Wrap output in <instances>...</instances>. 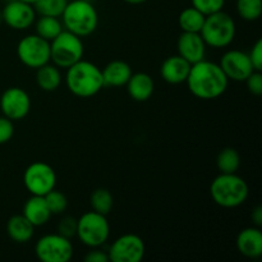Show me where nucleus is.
<instances>
[{"label":"nucleus","instance_id":"obj_7","mask_svg":"<svg viewBox=\"0 0 262 262\" xmlns=\"http://www.w3.org/2000/svg\"><path fill=\"white\" fill-rule=\"evenodd\" d=\"M110 225L105 215L95 211L84 212L77 219V237L89 248L101 247L109 239Z\"/></svg>","mask_w":262,"mask_h":262},{"label":"nucleus","instance_id":"obj_39","mask_svg":"<svg viewBox=\"0 0 262 262\" xmlns=\"http://www.w3.org/2000/svg\"><path fill=\"white\" fill-rule=\"evenodd\" d=\"M3 23V13H2V10H0V25H2Z\"/></svg>","mask_w":262,"mask_h":262},{"label":"nucleus","instance_id":"obj_37","mask_svg":"<svg viewBox=\"0 0 262 262\" xmlns=\"http://www.w3.org/2000/svg\"><path fill=\"white\" fill-rule=\"evenodd\" d=\"M124 2L128 3V4L136 5V4H142V3L147 2V0H124Z\"/></svg>","mask_w":262,"mask_h":262},{"label":"nucleus","instance_id":"obj_19","mask_svg":"<svg viewBox=\"0 0 262 262\" xmlns=\"http://www.w3.org/2000/svg\"><path fill=\"white\" fill-rule=\"evenodd\" d=\"M22 215L35 228L48 224L50 217L53 216L43 196H33V194H31L30 199L23 205Z\"/></svg>","mask_w":262,"mask_h":262},{"label":"nucleus","instance_id":"obj_15","mask_svg":"<svg viewBox=\"0 0 262 262\" xmlns=\"http://www.w3.org/2000/svg\"><path fill=\"white\" fill-rule=\"evenodd\" d=\"M206 48L207 45L199 32H182L177 41L178 55L186 59L189 64L204 60L206 56Z\"/></svg>","mask_w":262,"mask_h":262},{"label":"nucleus","instance_id":"obj_28","mask_svg":"<svg viewBox=\"0 0 262 262\" xmlns=\"http://www.w3.org/2000/svg\"><path fill=\"white\" fill-rule=\"evenodd\" d=\"M68 0H37L33 4L36 14L59 18L63 14Z\"/></svg>","mask_w":262,"mask_h":262},{"label":"nucleus","instance_id":"obj_35","mask_svg":"<svg viewBox=\"0 0 262 262\" xmlns=\"http://www.w3.org/2000/svg\"><path fill=\"white\" fill-rule=\"evenodd\" d=\"M84 261L86 262H107L109 261V256L107 252L100 250V247L91 248L90 252L86 253L84 256Z\"/></svg>","mask_w":262,"mask_h":262},{"label":"nucleus","instance_id":"obj_13","mask_svg":"<svg viewBox=\"0 0 262 262\" xmlns=\"http://www.w3.org/2000/svg\"><path fill=\"white\" fill-rule=\"evenodd\" d=\"M219 66L227 78L234 82H245L255 71L248 54L242 50H228L220 59Z\"/></svg>","mask_w":262,"mask_h":262},{"label":"nucleus","instance_id":"obj_9","mask_svg":"<svg viewBox=\"0 0 262 262\" xmlns=\"http://www.w3.org/2000/svg\"><path fill=\"white\" fill-rule=\"evenodd\" d=\"M17 55L22 64L37 69L50 63V42L38 35H27L18 42Z\"/></svg>","mask_w":262,"mask_h":262},{"label":"nucleus","instance_id":"obj_30","mask_svg":"<svg viewBox=\"0 0 262 262\" xmlns=\"http://www.w3.org/2000/svg\"><path fill=\"white\" fill-rule=\"evenodd\" d=\"M192 7L199 9L202 14L210 15L212 13H216L223 10L225 4V0H191Z\"/></svg>","mask_w":262,"mask_h":262},{"label":"nucleus","instance_id":"obj_27","mask_svg":"<svg viewBox=\"0 0 262 262\" xmlns=\"http://www.w3.org/2000/svg\"><path fill=\"white\" fill-rule=\"evenodd\" d=\"M235 8L242 19L253 22L262 14V0H237Z\"/></svg>","mask_w":262,"mask_h":262},{"label":"nucleus","instance_id":"obj_2","mask_svg":"<svg viewBox=\"0 0 262 262\" xmlns=\"http://www.w3.org/2000/svg\"><path fill=\"white\" fill-rule=\"evenodd\" d=\"M66 83L76 96L87 99L99 94L104 87L101 69L96 64L81 59L67 69Z\"/></svg>","mask_w":262,"mask_h":262},{"label":"nucleus","instance_id":"obj_21","mask_svg":"<svg viewBox=\"0 0 262 262\" xmlns=\"http://www.w3.org/2000/svg\"><path fill=\"white\" fill-rule=\"evenodd\" d=\"M7 233L15 243H27L35 234V227L22 214L13 215L7 223Z\"/></svg>","mask_w":262,"mask_h":262},{"label":"nucleus","instance_id":"obj_34","mask_svg":"<svg viewBox=\"0 0 262 262\" xmlns=\"http://www.w3.org/2000/svg\"><path fill=\"white\" fill-rule=\"evenodd\" d=\"M251 59V63L255 71L261 72L262 71V40L258 38L256 41V43L253 45V48L251 49L250 54H248Z\"/></svg>","mask_w":262,"mask_h":262},{"label":"nucleus","instance_id":"obj_33","mask_svg":"<svg viewBox=\"0 0 262 262\" xmlns=\"http://www.w3.org/2000/svg\"><path fill=\"white\" fill-rule=\"evenodd\" d=\"M14 135V124L4 115L0 117V145L9 142Z\"/></svg>","mask_w":262,"mask_h":262},{"label":"nucleus","instance_id":"obj_29","mask_svg":"<svg viewBox=\"0 0 262 262\" xmlns=\"http://www.w3.org/2000/svg\"><path fill=\"white\" fill-rule=\"evenodd\" d=\"M43 199H45L46 205H48L51 215L64 214L67 207H68V199H67L66 194L55 188L51 189L49 193H46Z\"/></svg>","mask_w":262,"mask_h":262},{"label":"nucleus","instance_id":"obj_32","mask_svg":"<svg viewBox=\"0 0 262 262\" xmlns=\"http://www.w3.org/2000/svg\"><path fill=\"white\" fill-rule=\"evenodd\" d=\"M246 86L248 91L255 96H261L262 95V74L261 72L253 71L246 79Z\"/></svg>","mask_w":262,"mask_h":262},{"label":"nucleus","instance_id":"obj_20","mask_svg":"<svg viewBox=\"0 0 262 262\" xmlns=\"http://www.w3.org/2000/svg\"><path fill=\"white\" fill-rule=\"evenodd\" d=\"M132 68L127 61L113 60L101 69L104 87H122L125 86L132 76Z\"/></svg>","mask_w":262,"mask_h":262},{"label":"nucleus","instance_id":"obj_31","mask_svg":"<svg viewBox=\"0 0 262 262\" xmlns=\"http://www.w3.org/2000/svg\"><path fill=\"white\" fill-rule=\"evenodd\" d=\"M58 233L66 238H73L77 234V219L71 215L61 217L58 223Z\"/></svg>","mask_w":262,"mask_h":262},{"label":"nucleus","instance_id":"obj_3","mask_svg":"<svg viewBox=\"0 0 262 262\" xmlns=\"http://www.w3.org/2000/svg\"><path fill=\"white\" fill-rule=\"evenodd\" d=\"M212 201L224 209H234L246 202L248 184L237 173H220L210 184Z\"/></svg>","mask_w":262,"mask_h":262},{"label":"nucleus","instance_id":"obj_17","mask_svg":"<svg viewBox=\"0 0 262 262\" xmlns=\"http://www.w3.org/2000/svg\"><path fill=\"white\" fill-rule=\"evenodd\" d=\"M237 250L248 258H257L262 255V232L258 227H248L237 235Z\"/></svg>","mask_w":262,"mask_h":262},{"label":"nucleus","instance_id":"obj_38","mask_svg":"<svg viewBox=\"0 0 262 262\" xmlns=\"http://www.w3.org/2000/svg\"><path fill=\"white\" fill-rule=\"evenodd\" d=\"M20 2H25V3H28V4L33 5L36 2H37V0H20Z\"/></svg>","mask_w":262,"mask_h":262},{"label":"nucleus","instance_id":"obj_8","mask_svg":"<svg viewBox=\"0 0 262 262\" xmlns=\"http://www.w3.org/2000/svg\"><path fill=\"white\" fill-rule=\"evenodd\" d=\"M73 245L59 233L46 234L35 245V253L42 262H68L73 257Z\"/></svg>","mask_w":262,"mask_h":262},{"label":"nucleus","instance_id":"obj_4","mask_svg":"<svg viewBox=\"0 0 262 262\" xmlns=\"http://www.w3.org/2000/svg\"><path fill=\"white\" fill-rule=\"evenodd\" d=\"M60 18L64 30L81 38L92 35L99 26L97 10L89 0L68 2Z\"/></svg>","mask_w":262,"mask_h":262},{"label":"nucleus","instance_id":"obj_18","mask_svg":"<svg viewBox=\"0 0 262 262\" xmlns=\"http://www.w3.org/2000/svg\"><path fill=\"white\" fill-rule=\"evenodd\" d=\"M125 86L129 96L137 102L147 101L155 91V82L152 77L145 72L132 73Z\"/></svg>","mask_w":262,"mask_h":262},{"label":"nucleus","instance_id":"obj_23","mask_svg":"<svg viewBox=\"0 0 262 262\" xmlns=\"http://www.w3.org/2000/svg\"><path fill=\"white\" fill-rule=\"evenodd\" d=\"M33 26H35L36 35L45 38L49 42L64 30L63 23L59 18L48 17V15H40V18L35 20Z\"/></svg>","mask_w":262,"mask_h":262},{"label":"nucleus","instance_id":"obj_14","mask_svg":"<svg viewBox=\"0 0 262 262\" xmlns=\"http://www.w3.org/2000/svg\"><path fill=\"white\" fill-rule=\"evenodd\" d=\"M2 13L3 22L17 31L27 30L36 20V10L33 5L20 0H9L2 9Z\"/></svg>","mask_w":262,"mask_h":262},{"label":"nucleus","instance_id":"obj_22","mask_svg":"<svg viewBox=\"0 0 262 262\" xmlns=\"http://www.w3.org/2000/svg\"><path fill=\"white\" fill-rule=\"evenodd\" d=\"M63 76H61L60 68L54 64H45L36 69V83L42 91L53 92L60 87Z\"/></svg>","mask_w":262,"mask_h":262},{"label":"nucleus","instance_id":"obj_25","mask_svg":"<svg viewBox=\"0 0 262 262\" xmlns=\"http://www.w3.org/2000/svg\"><path fill=\"white\" fill-rule=\"evenodd\" d=\"M216 166L220 173H237L241 166V156L235 148L225 147L217 154Z\"/></svg>","mask_w":262,"mask_h":262},{"label":"nucleus","instance_id":"obj_12","mask_svg":"<svg viewBox=\"0 0 262 262\" xmlns=\"http://www.w3.org/2000/svg\"><path fill=\"white\" fill-rule=\"evenodd\" d=\"M0 109L12 122L25 119L31 110L30 95L20 87H10L0 97Z\"/></svg>","mask_w":262,"mask_h":262},{"label":"nucleus","instance_id":"obj_5","mask_svg":"<svg viewBox=\"0 0 262 262\" xmlns=\"http://www.w3.org/2000/svg\"><path fill=\"white\" fill-rule=\"evenodd\" d=\"M237 33L235 22L228 13L219 10L206 15L200 35L205 43L212 49L227 48L233 42Z\"/></svg>","mask_w":262,"mask_h":262},{"label":"nucleus","instance_id":"obj_1","mask_svg":"<svg viewBox=\"0 0 262 262\" xmlns=\"http://www.w3.org/2000/svg\"><path fill=\"white\" fill-rule=\"evenodd\" d=\"M186 83L189 92L197 99L214 100L227 91L229 79L219 64L204 59L192 64Z\"/></svg>","mask_w":262,"mask_h":262},{"label":"nucleus","instance_id":"obj_24","mask_svg":"<svg viewBox=\"0 0 262 262\" xmlns=\"http://www.w3.org/2000/svg\"><path fill=\"white\" fill-rule=\"evenodd\" d=\"M206 15L202 14L199 9L194 7L186 8L181 12L178 17L179 27L183 32H201Z\"/></svg>","mask_w":262,"mask_h":262},{"label":"nucleus","instance_id":"obj_11","mask_svg":"<svg viewBox=\"0 0 262 262\" xmlns=\"http://www.w3.org/2000/svg\"><path fill=\"white\" fill-rule=\"evenodd\" d=\"M146 246L137 234L120 235L110 245L107 256L112 262H141L145 257Z\"/></svg>","mask_w":262,"mask_h":262},{"label":"nucleus","instance_id":"obj_6","mask_svg":"<svg viewBox=\"0 0 262 262\" xmlns=\"http://www.w3.org/2000/svg\"><path fill=\"white\" fill-rule=\"evenodd\" d=\"M84 48L82 38L63 30L50 41V61L58 68L68 69L83 58Z\"/></svg>","mask_w":262,"mask_h":262},{"label":"nucleus","instance_id":"obj_16","mask_svg":"<svg viewBox=\"0 0 262 262\" xmlns=\"http://www.w3.org/2000/svg\"><path fill=\"white\" fill-rule=\"evenodd\" d=\"M191 66L188 61L181 55H173L166 58L163 61L160 68L161 78L170 84L186 83L187 77H188Z\"/></svg>","mask_w":262,"mask_h":262},{"label":"nucleus","instance_id":"obj_36","mask_svg":"<svg viewBox=\"0 0 262 262\" xmlns=\"http://www.w3.org/2000/svg\"><path fill=\"white\" fill-rule=\"evenodd\" d=\"M251 219H252L253 224L255 227L260 228L262 225V207L261 206H256L253 209L252 214H251Z\"/></svg>","mask_w":262,"mask_h":262},{"label":"nucleus","instance_id":"obj_10","mask_svg":"<svg viewBox=\"0 0 262 262\" xmlns=\"http://www.w3.org/2000/svg\"><path fill=\"white\" fill-rule=\"evenodd\" d=\"M23 184L33 196H45L55 188L56 173L49 164L36 161L27 166L23 174Z\"/></svg>","mask_w":262,"mask_h":262},{"label":"nucleus","instance_id":"obj_26","mask_svg":"<svg viewBox=\"0 0 262 262\" xmlns=\"http://www.w3.org/2000/svg\"><path fill=\"white\" fill-rule=\"evenodd\" d=\"M90 204H91L92 211L106 216L112 211L114 199H113V194L110 193L109 189L97 188L92 192L91 197H90Z\"/></svg>","mask_w":262,"mask_h":262}]
</instances>
